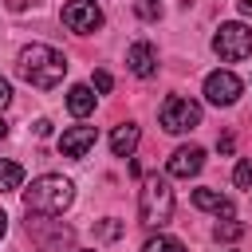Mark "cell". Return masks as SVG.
I'll return each instance as SVG.
<instances>
[{
    "label": "cell",
    "mask_w": 252,
    "mask_h": 252,
    "mask_svg": "<svg viewBox=\"0 0 252 252\" xmlns=\"http://www.w3.org/2000/svg\"><path fill=\"white\" fill-rule=\"evenodd\" d=\"M75 201V185L63 173H43L24 189V209L35 217H59L63 209H71Z\"/></svg>",
    "instance_id": "cell-2"
},
{
    "label": "cell",
    "mask_w": 252,
    "mask_h": 252,
    "mask_svg": "<svg viewBox=\"0 0 252 252\" xmlns=\"http://www.w3.org/2000/svg\"><path fill=\"white\" fill-rule=\"evenodd\" d=\"M20 181H24V165L12 161V158H0V193L20 189Z\"/></svg>",
    "instance_id": "cell-14"
},
{
    "label": "cell",
    "mask_w": 252,
    "mask_h": 252,
    "mask_svg": "<svg viewBox=\"0 0 252 252\" xmlns=\"http://www.w3.org/2000/svg\"><path fill=\"white\" fill-rule=\"evenodd\" d=\"M201 165H205V150L201 146H177L169 154V161H165V173L169 177H197Z\"/></svg>",
    "instance_id": "cell-8"
},
{
    "label": "cell",
    "mask_w": 252,
    "mask_h": 252,
    "mask_svg": "<svg viewBox=\"0 0 252 252\" xmlns=\"http://www.w3.org/2000/svg\"><path fill=\"white\" fill-rule=\"evenodd\" d=\"M122 236V220H102L94 224V240H118Z\"/></svg>",
    "instance_id": "cell-18"
},
{
    "label": "cell",
    "mask_w": 252,
    "mask_h": 252,
    "mask_svg": "<svg viewBox=\"0 0 252 252\" xmlns=\"http://www.w3.org/2000/svg\"><path fill=\"white\" fill-rule=\"evenodd\" d=\"M0 138H8V122L4 118H0Z\"/></svg>",
    "instance_id": "cell-26"
},
{
    "label": "cell",
    "mask_w": 252,
    "mask_h": 252,
    "mask_svg": "<svg viewBox=\"0 0 252 252\" xmlns=\"http://www.w3.org/2000/svg\"><path fill=\"white\" fill-rule=\"evenodd\" d=\"M213 51H217L224 63H240V59H248V55H252V28L240 24V20L220 24L217 35H213Z\"/></svg>",
    "instance_id": "cell-4"
},
{
    "label": "cell",
    "mask_w": 252,
    "mask_h": 252,
    "mask_svg": "<svg viewBox=\"0 0 252 252\" xmlns=\"http://www.w3.org/2000/svg\"><path fill=\"white\" fill-rule=\"evenodd\" d=\"M35 134H39V138H47V134H51V122H47V118H39V122H35Z\"/></svg>",
    "instance_id": "cell-23"
},
{
    "label": "cell",
    "mask_w": 252,
    "mask_h": 252,
    "mask_svg": "<svg viewBox=\"0 0 252 252\" xmlns=\"http://www.w3.org/2000/svg\"><path fill=\"white\" fill-rule=\"evenodd\" d=\"M94 98H98V94H94L91 87H83V83H79V87H71V91H67V110H71L75 118H87V114L94 110Z\"/></svg>",
    "instance_id": "cell-13"
},
{
    "label": "cell",
    "mask_w": 252,
    "mask_h": 252,
    "mask_svg": "<svg viewBox=\"0 0 252 252\" xmlns=\"http://www.w3.org/2000/svg\"><path fill=\"white\" fill-rule=\"evenodd\" d=\"M94 138H98L94 126H67L63 138H59V154L63 158H87V150L94 146Z\"/></svg>",
    "instance_id": "cell-9"
},
{
    "label": "cell",
    "mask_w": 252,
    "mask_h": 252,
    "mask_svg": "<svg viewBox=\"0 0 252 252\" xmlns=\"http://www.w3.org/2000/svg\"><path fill=\"white\" fill-rule=\"evenodd\" d=\"M91 83H94V91H102V94H106V91L114 87V79H110V71H94V79H91Z\"/></svg>",
    "instance_id": "cell-20"
},
{
    "label": "cell",
    "mask_w": 252,
    "mask_h": 252,
    "mask_svg": "<svg viewBox=\"0 0 252 252\" xmlns=\"http://www.w3.org/2000/svg\"><path fill=\"white\" fill-rule=\"evenodd\" d=\"M8 102H12V87H8V79L0 75V110H4Z\"/></svg>",
    "instance_id": "cell-21"
},
{
    "label": "cell",
    "mask_w": 252,
    "mask_h": 252,
    "mask_svg": "<svg viewBox=\"0 0 252 252\" xmlns=\"http://www.w3.org/2000/svg\"><path fill=\"white\" fill-rule=\"evenodd\" d=\"M213 236L217 240H240L244 236V220H232V217H224V220H217V228H213Z\"/></svg>",
    "instance_id": "cell-15"
},
{
    "label": "cell",
    "mask_w": 252,
    "mask_h": 252,
    "mask_svg": "<svg viewBox=\"0 0 252 252\" xmlns=\"http://www.w3.org/2000/svg\"><path fill=\"white\" fill-rule=\"evenodd\" d=\"M16 71H20L32 87L51 91V87H59V83H63V75H67V55H63V51H55V47H47V43H28V47L20 51Z\"/></svg>",
    "instance_id": "cell-1"
},
{
    "label": "cell",
    "mask_w": 252,
    "mask_h": 252,
    "mask_svg": "<svg viewBox=\"0 0 252 252\" xmlns=\"http://www.w3.org/2000/svg\"><path fill=\"white\" fill-rule=\"evenodd\" d=\"M138 16H142V20H158V16H161V8H158L154 0H138Z\"/></svg>",
    "instance_id": "cell-19"
},
{
    "label": "cell",
    "mask_w": 252,
    "mask_h": 252,
    "mask_svg": "<svg viewBox=\"0 0 252 252\" xmlns=\"http://www.w3.org/2000/svg\"><path fill=\"white\" fill-rule=\"evenodd\" d=\"M193 205L205 213H217V217H232V201L217 189H193Z\"/></svg>",
    "instance_id": "cell-11"
},
{
    "label": "cell",
    "mask_w": 252,
    "mask_h": 252,
    "mask_svg": "<svg viewBox=\"0 0 252 252\" xmlns=\"http://www.w3.org/2000/svg\"><path fill=\"white\" fill-rule=\"evenodd\" d=\"M217 150H220V154H232V134H224V138H217Z\"/></svg>",
    "instance_id": "cell-22"
},
{
    "label": "cell",
    "mask_w": 252,
    "mask_h": 252,
    "mask_svg": "<svg viewBox=\"0 0 252 252\" xmlns=\"http://www.w3.org/2000/svg\"><path fill=\"white\" fill-rule=\"evenodd\" d=\"M240 91H244V83H240L232 71H213V75H205V98H209L213 106H232V102L240 98Z\"/></svg>",
    "instance_id": "cell-7"
},
{
    "label": "cell",
    "mask_w": 252,
    "mask_h": 252,
    "mask_svg": "<svg viewBox=\"0 0 252 252\" xmlns=\"http://www.w3.org/2000/svg\"><path fill=\"white\" fill-rule=\"evenodd\" d=\"M240 4V16H252V0H236Z\"/></svg>",
    "instance_id": "cell-24"
},
{
    "label": "cell",
    "mask_w": 252,
    "mask_h": 252,
    "mask_svg": "<svg viewBox=\"0 0 252 252\" xmlns=\"http://www.w3.org/2000/svg\"><path fill=\"white\" fill-rule=\"evenodd\" d=\"M8 232V217H4V209H0V236Z\"/></svg>",
    "instance_id": "cell-25"
},
{
    "label": "cell",
    "mask_w": 252,
    "mask_h": 252,
    "mask_svg": "<svg viewBox=\"0 0 252 252\" xmlns=\"http://www.w3.org/2000/svg\"><path fill=\"white\" fill-rule=\"evenodd\" d=\"M138 217H142L146 228H165L169 224V217H173V189H169L165 177L150 173L142 181V189H138Z\"/></svg>",
    "instance_id": "cell-3"
},
{
    "label": "cell",
    "mask_w": 252,
    "mask_h": 252,
    "mask_svg": "<svg viewBox=\"0 0 252 252\" xmlns=\"http://www.w3.org/2000/svg\"><path fill=\"white\" fill-rule=\"evenodd\" d=\"M126 67L138 75V79H150V75H158V47L154 43H130V51H126Z\"/></svg>",
    "instance_id": "cell-10"
},
{
    "label": "cell",
    "mask_w": 252,
    "mask_h": 252,
    "mask_svg": "<svg viewBox=\"0 0 252 252\" xmlns=\"http://www.w3.org/2000/svg\"><path fill=\"white\" fill-rule=\"evenodd\" d=\"M63 24L75 35H91V32L102 28V8L94 0H67L63 4Z\"/></svg>",
    "instance_id": "cell-6"
},
{
    "label": "cell",
    "mask_w": 252,
    "mask_h": 252,
    "mask_svg": "<svg viewBox=\"0 0 252 252\" xmlns=\"http://www.w3.org/2000/svg\"><path fill=\"white\" fill-rule=\"evenodd\" d=\"M134 146H138V126H134V122L114 126V134H110V150H114V158H130Z\"/></svg>",
    "instance_id": "cell-12"
},
{
    "label": "cell",
    "mask_w": 252,
    "mask_h": 252,
    "mask_svg": "<svg viewBox=\"0 0 252 252\" xmlns=\"http://www.w3.org/2000/svg\"><path fill=\"white\" fill-rule=\"evenodd\" d=\"M158 118H161V130H165V134H189V130L201 126V106H197L193 98L169 94V98L161 102Z\"/></svg>",
    "instance_id": "cell-5"
},
{
    "label": "cell",
    "mask_w": 252,
    "mask_h": 252,
    "mask_svg": "<svg viewBox=\"0 0 252 252\" xmlns=\"http://www.w3.org/2000/svg\"><path fill=\"white\" fill-rule=\"evenodd\" d=\"M232 181H236V189H248V193H252V158H240V161H236Z\"/></svg>",
    "instance_id": "cell-17"
},
{
    "label": "cell",
    "mask_w": 252,
    "mask_h": 252,
    "mask_svg": "<svg viewBox=\"0 0 252 252\" xmlns=\"http://www.w3.org/2000/svg\"><path fill=\"white\" fill-rule=\"evenodd\" d=\"M79 252H94V248H79Z\"/></svg>",
    "instance_id": "cell-27"
},
{
    "label": "cell",
    "mask_w": 252,
    "mask_h": 252,
    "mask_svg": "<svg viewBox=\"0 0 252 252\" xmlns=\"http://www.w3.org/2000/svg\"><path fill=\"white\" fill-rule=\"evenodd\" d=\"M142 252H185V244L173 240V236H161V232H158V236H150V240L142 244Z\"/></svg>",
    "instance_id": "cell-16"
}]
</instances>
